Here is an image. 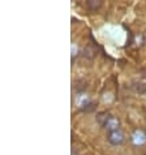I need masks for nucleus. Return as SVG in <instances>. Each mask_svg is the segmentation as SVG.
<instances>
[{"label":"nucleus","mask_w":146,"mask_h":155,"mask_svg":"<svg viewBox=\"0 0 146 155\" xmlns=\"http://www.w3.org/2000/svg\"><path fill=\"white\" fill-rule=\"evenodd\" d=\"M108 141H110V143H112L115 146H118L120 145L121 142L124 141V134H123V132L120 130V129H118V130H114V132H110V134H108Z\"/></svg>","instance_id":"obj_1"},{"label":"nucleus","mask_w":146,"mask_h":155,"mask_svg":"<svg viewBox=\"0 0 146 155\" xmlns=\"http://www.w3.org/2000/svg\"><path fill=\"white\" fill-rule=\"evenodd\" d=\"M132 142H133V145H136V146H142L146 142V134L142 130L137 129L132 134Z\"/></svg>","instance_id":"obj_2"},{"label":"nucleus","mask_w":146,"mask_h":155,"mask_svg":"<svg viewBox=\"0 0 146 155\" xmlns=\"http://www.w3.org/2000/svg\"><path fill=\"white\" fill-rule=\"evenodd\" d=\"M105 128L107 129V130H110V132L118 130L119 129V120L116 117H114V116H110L108 120H107L106 124H105Z\"/></svg>","instance_id":"obj_3"},{"label":"nucleus","mask_w":146,"mask_h":155,"mask_svg":"<svg viewBox=\"0 0 146 155\" xmlns=\"http://www.w3.org/2000/svg\"><path fill=\"white\" fill-rule=\"evenodd\" d=\"M99 5H101L99 2H89V3H88V7L91 8V9H97V8L99 7Z\"/></svg>","instance_id":"obj_4"}]
</instances>
